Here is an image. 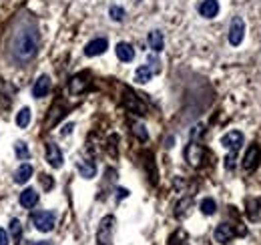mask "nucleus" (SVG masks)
Listing matches in <instances>:
<instances>
[{
    "instance_id": "nucleus-22",
    "label": "nucleus",
    "mask_w": 261,
    "mask_h": 245,
    "mask_svg": "<svg viewBox=\"0 0 261 245\" xmlns=\"http://www.w3.org/2000/svg\"><path fill=\"white\" fill-rule=\"evenodd\" d=\"M108 16H111L115 22H123V18H125V10H123L121 6H111V8H108Z\"/></svg>"
},
{
    "instance_id": "nucleus-4",
    "label": "nucleus",
    "mask_w": 261,
    "mask_h": 245,
    "mask_svg": "<svg viewBox=\"0 0 261 245\" xmlns=\"http://www.w3.org/2000/svg\"><path fill=\"white\" fill-rule=\"evenodd\" d=\"M243 36H245V22L241 16H235L229 27V42L233 47H239L243 42Z\"/></svg>"
},
{
    "instance_id": "nucleus-24",
    "label": "nucleus",
    "mask_w": 261,
    "mask_h": 245,
    "mask_svg": "<svg viewBox=\"0 0 261 245\" xmlns=\"http://www.w3.org/2000/svg\"><path fill=\"white\" fill-rule=\"evenodd\" d=\"M235 155H237V153L229 151L227 159H225V169H227V171H233V169H235Z\"/></svg>"
},
{
    "instance_id": "nucleus-2",
    "label": "nucleus",
    "mask_w": 261,
    "mask_h": 245,
    "mask_svg": "<svg viewBox=\"0 0 261 245\" xmlns=\"http://www.w3.org/2000/svg\"><path fill=\"white\" fill-rule=\"evenodd\" d=\"M113 233H115V217L106 215L101 219V225L97 229V245H113Z\"/></svg>"
},
{
    "instance_id": "nucleus-14",
    "label": "nucleus",
    "mask_w": 261,
    "mask_h": 245,
    "mask_svg": "<svg viewBox=\"0 0 261 245\" xmlns=\"http://www.w3.org/2000/svg\"><path fill=\"white\" fill-rule=\"evenodd\" d=\"M20 205L26 207V209H32L36 203H38V193L34 189H25L23 193H20Z\"/></svg>"
},
{
    "instance_id": "nucleus-30",
    "label": "nucleus",
    "mask_w": 261,
    "mask_h": 245,
    "mask_svg": "<svg viewBox=\"0 0 261 245\" xmlns=\"http://www.w3.org/2000/svg\"><path fill=\"white\" fill-rule=\"evenodd\" d=\"M32 245H51V243H49V241H34Z\"/></svg>"
},
{
    "instance_id": "nucleus-12",
    "label": "nucleus",
    "mask_w": 261,
    "mask_h": 245,
    "mask_svg": "<svg viewBox=\"0 0 261 245\" xmlns=\"http://www.w3.org/2000/svg\"><path fill=\"white\" fill-rule=\"evenodd\" d=\"M213 235H215V241L227 243V241H231L235 237V231H233V227L229 223H221V225H217V229H215Z\"/></svg>"
},
{
    "instance_id": "nucleus-7",
    "label": "nucleus",
    "mask_w": 261,
    "mask_h": 245,
    "mask_svg": "<svg viewBox=\"0 0 261 245\" xmlns=\"http://www.w3.org/2000/svg\"><path fill=\"white\" fill-rule=\"evenodd\" d=\"M106 49H108L106 38H95V40H91V42L84 47V54H86V56H99V54H103Z\"/></svg>"
},
{
    "instance_id": "nucleus-20",
    "label": "nucleus",
    "mask_w": 261,
    "mask_h": 245,
    "mask_svg": "<svg viewBox=\"0 0 261 245\" xmlns=\"http://www.w3.org/2000/svg\"><path fill=\"white\" fill-rule=\"evenodd\" d=\"M14 153H16V157H18L20 161H25V159H28V157H30L28 145H26V143H23V141H16V143H14Z\"/></svg>"
},
{
    "instance_id": "nucleus-10",
    "label": "nucleus",
    "mask_w": 261,
    "mask_h": 245,
    "mask_svg": "<svg viewBox=\"0 0 261 245\" xmlns=\"http://www.w3.org/2000/svg\"><path fill=\"white\" fill-rule=\"evenodd\" d=\"M185 157H187L189 165L199 167V165H201V159H203V149H201V145L191 143V145L187 147V151H185Z\"/></svg>"
},
{
    "instance_id": "nucleus-26",
    "label": "nucleus",
    "mask_w": 261,
    "mask_h": 245,
    "mask_svg": "<svg viewBox=\"0 0 261 245\" xmlns=\"http://www.w3.org/2000/svg\"><path fill=\"white\" fill-rule=\"evenodd\" d=\"M181 233H183V231H177L175 235H171V239H169V245H181V243H183V241H179Z\"/></svg>"
},
{
    "instance_id": "nucleus-6",
    "label": "nucleus",
    "mask_w": 261,
    "mask_h": 245,
    "mask_svg": "<svg viewBox=\"0 0 261 245\" xmlns=\"http://www.w3.org/2000/svg\"><path fill=\"white\" fill-rule=\"evenodd\" d=\"M47 161H49V165L54 167V169H60L62 163H64L62 151H60L54 143H47Z\"/></svg>"
},
{
    "instance_id": "nucleus-23",
    "label": "nucleus",
    "mask_w": 261,
    "mask_h": 245,
    "mask_svg": "<svg viewBox=\"0 0 261 245\" xmlns=\"http://www.w3.org/2000/svg\"><path fill=\"white\" fill-rule=\"evenodd\" d=\"M8 227H10V233H12V237L20 239V233H23V225H20V221H18V219H12Z\"/></svg>"
},
{
    "instance_id": "nucleus-3",
    "label": "nucleus",
    "mask_w": 261,
    "mask_h": 245,
    "mask_svg": "<svg viewBox=\"0 0 261 245\" xmlns=\"http://www.w3.org/2000/svg\"><path fill=\"white\" fill-rule=\"evenodd\" d=\"M32 223H34V227L38 231L49 233V231H52V227L56 223V213L54 211H40V213H36L32 217Z\"/></svg>"
},
{
    "instance_id": "nucleus-13",
    "label": "nucleus",
    "mask_w": 261,
    "mask_h": 245,
    "mask_svg": "<svg viewBox=\"0 0 261 245\" xmlns=\"http://www.w3.org/2000/svg\"><path fill=\"white\" fill-rule=\"evenodd\" d=\"M115 53H117L119 60H123V62H130V60L135 58V49L130 47L129 42H119L117 49H115Z\"/></svg>"
},
{
    "instance_id": "nucleus-17",
    "label": "nucleus",
    "mask_w": 261,
    "mask_h": 245,
    "mask_svg": "<svg viewBox=\"0 0 261 245\" xmlns=\"http://www.w3.org/2000/svg\"><path fill=\"white\" fill-rule=\"evenodd\" d=\"M77 169L84 179H93L95 173H97V165L93 161H77Z\"/></svg>"
},
{
    "instance_id": "nucleus-28",
    "label": "nucleus",
    "mask_w": 261,
    "mask_h": 245,
    "mask_svg": "<svg viewBox=\"0 0 261 245\" xmlns=\"http://www.w3.org/2000/svg\"><path fill=\"white\" fill-rule=\"evenodd\" d=\"M0 245H8V233L4 229H0Z\"/></svg>"
},
{
    "instance_id": "nucleus-21",
    "label": "nucleus",
    "mask_w": 261,
    "mask_h": 245,
    "mask_svg": "<svg viewBox=\"0 0 261 245\" xmlns=\"http://www.w3.org/2000/svg\"><path fill=\"white\" fill-rule=\"evenodd\" d=\"M215 209H217L215 199L207 197V199H203V201H201V213H205V215H213V213H215Z\"/></svg>"
},
{
    "instance_id": "nucleus-29",
    "label": "nucleus",
    "mask_w": 261,
    "mask_h": 245,
    "mask_svg": "<svg viewBox=\"0 0 261 245\" xmlns=\"http://www.w3.org/2000/svg\"><path fill=\"white\" fill-rule=\"evenodd\" d=\"M117 197H119V199H125V197H129V191H127V189H119V191H117Z\"/></svg>"
},
{
    "instance_id": "nucleus-1",
    "label": "nucleus",
    "mask_w": 261,
    "mask_h": 245,
    "mask_svg": "<svg viewBox=\"0 0 261 245\" xmlns=\"http://www.w3.org/2000/svg\"><path fill=\"white\" fill-rule=\"evenodd\" d=\"M38 44H40V36L36 27H20L14 30L12 38H10V56L14 62L25 64L28 60H32L38 53Z\"/></svg>"
},
{
    "instance_id": "nucleus-15",
    "label": "nucleus",
    "mask_w": 261,
    "mask_h": 245,
    "mask_svg": "<svg viewBox=\"0 0 261 245\" xmlns=\"http://www.w3.org/2000/svg\"><path fill=\"white\" fill-rule=\"evenodd\" d=\"M30 177H32V165L23 163V165L16 169V173H14V183L23 185V183H26V181L30 179Z\"/></svg>"
},
{
    "instance_id": "nucleus-8",
    "label": "nucleus",
    "mask_w": 261,
    "mask_h": 245,
    "mask_svg": "<svg viewBox=\"0 0 261 245\" xmlns=\"http://www.w3.org/2000/svg\"><path fill=\"white\" fill-rule=\"evenodd\" d=\"M51 91V79L47 75H42L36 79V82L32 84V97L36 99H42V97H47Z\"/></svg>"
},
{
    "instance_id": "nucleus-19",
    "label": "nucleus",
    "mask_w": 261,
    "mask_h": 245,
    "mask_svg": "<svg viewBox=\"0 0 261 245\" xmlns=\"http://www.w3.org/2000/svg\"><path fill=\"white\" fill-rule=\"evenodd\" d=\"M16 125H18L20 129H26V127L30 125V109H28V107H25V109L18 110V115H16Z\"/></svg>"
},
{
    "instance_id": "nucleus-5",
    "label": "nucleus",
    "mask_w": 261,
    "mask_h": 245,
    "mask_svg": "<svg viewBox=\"0 0 261 245\" xmlns=\"http://www.w3.org/2000/svg\"><path fill=\"white\" fill-rule=\"evenodd\" d=\"M221 145L233 153H237L239 149H241L243 145V133H239V131H229L225 133V135L221 137Z\"/></svg>"
},
{
    "instance_id": "nucleus-9",
    "label": "nucleus",
    "mask_w": 261,
    "mask_h": 245,
    "mask_svg": "<svg viewBox=\"0 0 261 245\" xmlns=\"http://www.w3.org/2000/svg\"><path fill=\"white\" fill-rule=\"evenodd\" d=\"M259 155H261V151H259L257 145H251V147L247 149L245 157H243V163H241L245 171H253V169L257 167V163H259Z\"/></svg>"
},
{
    "instance_id": "nucleus-27",
    "label": "nucleus",
    "mask_w": 261,
    "mask_h": 245,
    "mask_svg": "<svg viewBox=\"0 0 261 245\" xmlns=\"http://www.w3.org/2000/svg\"><path fill=\"white\" fill-rule=\"evenodd\" d=\"M40 181H42V185H45V189H51V187H52V181H51V177H49V175H42V177H40Z\"/></svg>"
},
{
    "instance_id": "nucleus-18",
    "label": "nucleus",
    "mask_w": 261,
    "mask_h": 245,
    "mask_svg": "<svg viewBox=\"0 0 261 245\" xmlns=\"http://www.w3.org/2000/svg\"><path fill=\"white\" fill-rule=\"evenodd\" d=\"M151 77H153V69H151L149 64H143V66H139V69L135 71V81H137V82H141V84L149 82V81H151Z\"/></svg>"
},
{
    "instance_id": "nucleus-16",
    "label": "nucleus",
    "mask_w": 261,
    "mask_h": 245,
    "mask_svg": "<svg viewBox=\"0 0 261 245\" xmlns=\"http://www.w3.org/2000/svg\"><path fill=\"white\" fill-rule=\"evenodd\" d=\"M149 47L153 49L155 53H161L165 49V38L161 30H151L149 32Z\"/></svg>"
},
{
    "instance_id": "nucleus-25",
    "label": "nucleus",
    "mask_w": 261,
    "mask_h": 245,
    "mask_svg": "<svg viewBox=\"0 0 261 245\" xmlns=\"http://www.w3.org/2000/svg\"><path fill=\"white\" fill-rule=\"evenodd\" d=\"M133 131H135V135H137L141 141H147V137H149V135H147V131H145V127H143V125H135V127H133Z\"/></svg>"
},
{
    "instance_id": "nucleus-11",
    "label": "nucleus",
    "mask_w": 261,
    "mask_h": 245,
    "mask_svg": "<svg viewBox=\"0 0 261 245\" xmlns=\"http://www.w3.org/2000/svg\"><path fill=\"white\" fill-rule=\"evenodd\" d=\"M197 10L203 18H215L219 14V2H217V0H203V2L197 6Z\"/></svg>"
}]
</instances>
